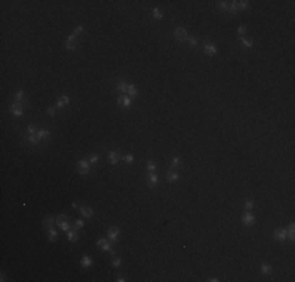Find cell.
I'll return each mask as SVG.
<instances>
[{"instance_id":"obj_23","label":"cell","mask_w":295,"mask_h":282,"mask_svg":"<svg viewBox=\"0 0 295 282\" xmlns=\"http://www.w3.org/2000/svg\"><path fill=\"white\" fill-rule=\"evenodd\" d=\"M127 94H129V97H137L138 96V86L137 85H129Z\"/></svg>"},{"instance_id":"obj_39","label":"cell","mask_w":295,"mask_h":282,"mask_svg":"<svg viewBox=\"0 0 295 282\" xmlns=\"http://www.w3.org/2000/svg\"><path fill=\"white\" fill-rule=\"evenodd\" d=\"M88 162H90L91 165H96V163L99 162V155H97V154H91L90 159H88Z\"/></svg>"},{"instance_id":"obj_30","label":"cell","mask_w":295,"mask_h":282,"mask_svg":"<svg viewBox=\"0 0 295 282\" xmlns=\"http://www.w3.org/2000/svg\"><path fill=\"white\" fill-rule=\"evenodd\" d=\"M237 8H239V11H246L250 8V3L246 0H240V2H237Z\"/></svg>"},{"instance_id":"obj_44","label":"cell","mask_w":295,"mask_h":282,"mask_svg":"<svg viewBox=\"0 0 295 282\" xmlns=\"http://www.w3.org/2000/svg\"><path fill=\"white\" fill-rule=\"evenodd\" d=\"M83 226H85L83 219H77V221H75V229H82Z\"/></svg>"},{"instance_id":"obj_27","label":"cell","mask_w":295,"mask_h":282,"mask_svg":"<svg viewBox=\"0 0 295 282\" xmlns=\"http://www.w3.org/2000/svg\"><path fill=\"white\" fill-rule=\"evenodd\" d=\"M66 234H68V240H69V241H77V240H79V234H77L75 229H72V230L69 229Z\"/></svg>"},{"instance_id":"obj_21","label":"cell","mask_w":295,"mask_h":282,"mask_svg":"<svg viewBox=\"0 0 295 282\" xmlns=\"http://www.w3.org/2000/svg\"><path fill=\"white\" fill-rule=\"evenodd\" d=\"M80 263H82V266H83L85 269H88V268L93 265V259H91L90 255H83L82 260H80Z\"/></svg>"},{"instance_id":"obj_13","label":"cell","mask_w":295,"mask_h":282,"mask_svg":"<svg viewBox=\"0 0 295 282\" xmlns=\"http://www.w3.org/2000/svg\"><path fill=\"white\" fill-rule=\"evenodd\" d=\"M242 223H243L245 226H253V224L256 223V216H254L251 212H245L243 216H242Z\"/></svg>"},{"instance_id":"obj_5","label":"cell","mask_w":295,"mask_h":282,"mask_svg":"<svg viewBox=\"0 0 295 282\" xmlns=\"http://www.w3.org/2000/svg\"><path fill=\"white\" fill-rule=\"evenodd\" d=\"M174 38H176V41H178V43H184V41H187V39H189V33H187V30H185V28L178 27V28L174 30Z\"/></svg>"},{"instance_id":"obj_9","label":"cell","mask_w":295,"mask_h":282,"mask_svg":"<svg viewBox=\"0 0 295 282\" xmlns=\"http://www.w3.org/2000/svg\"><path fill=\"white\" fill-rule=\"evenodd\" d=\"M119 234H121V230L116 227V226H111V227H108V232H107V235H108V240L111 241V243H116V240L119 238Z\"/></svg>"},{"instance_id":"obj_37","label":"cell","mask_w":295,"mask_h":282,"mask_svg":"<svg viewBox=\"0 0 295 282\" xmlns=\"http://www.w3.org/2000/svg\"><path fill=\"white\" fill-rule=\"evenodd\" d=\"M181 162H182V160H181V157H178V155H176V157H173V159H171V166H173V168H178V166H181Z\"/></svg>"},{"instance_id":"obj_14","label":"cell","mask_w":295,"mask_h":282,"mask_svg":"<svg viewBox=\"0 0 295 282\" xmlns=\"http://www.w3.org/2000/svg\"><path fill=\"white\" fill-rule=\"evenodd\" d=\"M159 182H160V177L156 173H148V187L154 188L156 185H159Z\"/></svg>"},{"instance_id":"obj_4","label":"cell","mask_w":295,"mask_h":282,"mask_svg":"<svg viewBox=\"0 0 295 282\" xmlns=\"http://www.w3.org/2000/svg\"><path fill=\"white\" fill-rule=\"evenodd\" d=\"M57 224H58L60 230H63V232H68V230L71 229V224H69L66 215H60V216L57 218Z\"/></svg>"},{"instance_id":"obj_40","label":"cell","mask_w":295,"mask_h":282,"mask_svg":"<svg viewBox=\"0 0 295 282\" xmlns=\"http://www.w3.org/2000/svg\"><path fill=\"white\" fill-rule=\"evenodd\" d=\"M122 160H124L126 163H132V162H133V155H132V154H126V155H122Z\"/></svg>"},{"instance_id":"obj_36","label":"cell","mask_w":295,"mask_h":282,"mask_svg":"<svg viewBox=\"0 0 295 282\" xmlns=\"http://www.w3.org/2000/svg\"><path fill=\"white\" fill-rule=\"evenodd\" d=\"M36 130H38V127H36L35 124H28V127H27V135H36Z\"/></svg>"},{"instance_id":"obj_17","label":"cell","mask_w":295,"mask_h":282,"mask_svg":"<svg viewBox=\"0 0 295 282\" xmlns=\"http://www.w3.org/2000/svg\"><path fill=\"white\" fill-rule=\"evenodd\" d=\"M50 136V132L47 130V128H38L36 130V138H38V141H44V139H47Z\"/></svg>"},{"instance_id":"obj_34","label":"cell","mask_w":295,"mask_h":282,"mask_svg":"<svg viewBox=\"0 0 295 282\" xmlns=\"http://www.w3.org/2000/svg\"><path fill=\"white\" fill-rule=\"evenodd\" d=\"M187 43L190 44V47H198V44H199V41H198V38H195V36H189V39H187Z\"/></svg>"},{"instance_id":"obj_2","label":"cell","mask_w":295,"mask_h":282,"mask_svg":"<svg viewBox=\"0 0 295 282\" xmlns=\"http://www.w3.org/2000/svg\"><path fill=\"white\" fill-rule=\"evenodd\" d=\"M203 52H204L206 57H215L217 52H218V49H217V46H215L212 41H207V43H204V46H203Z\"/></svg>"},{"instance_id":"obj_15","label":"cell","mask_w":295,"mask_h":282,"mask_svg":"<svg viewBox=\"0 0 295 282\" xmlns=\"http://www.w3.org/2000/svg\"><path fill=\"white\" fill-rule=\"evenodd\" d=\"M79 210H80V215H82V216H85V218H88V219H91V218H93V215H94L93 209H91V207H86V205L79 207Z\"/></svg>"},{"instance_id":"obj_7","label":"cell","mask_w":295,"mask_h":282,"mask_svg":"<svg viewBox=\"0 0 295 282\" xmlns=\"http://www.w3.org/2000/svg\"><path fill=\"white\" fill-rule=\"evenodd\" d=\"M273 238H276L278 241H286L287 240V229L286 227H279L273 230Z\"/></svg>"},{"instance_id":"obj_41","label":"cell","mask_w":295,"mask_h":282,"mask_svg":"<svg viewBox=\"0 0 295 282\" xmlns=\"http://www.w3.org/2000/svg\"><path fill=\"white\" fill-rule=\"evenodd\" d=\"M122 263V260L119 259V257H115L113 259V262H111V266H115V268H119V265Z\"/></svg>"},{"instance_id":"obj_1","label":"cell","mask_w":295,"mask_h":282,"mask_svg":"<svg viewBox=\"0 0 295 282\" xmlns=\"http://www.w3.org/2000/svg\"><path fill=\"white\" fill-rule=\"evenodd\" d=\"M91 163L86 160V159H80L79 162H77V169H79V173L82 174V176H88L90 174V171H91V166H90Z\"/></svg>"},{"instance_id":"obj_28","label":"cell","mask_w":295,"mask_h":282,"mask_svg":"<svg viewBox=\"0 0 295 282\" xmlns=\"http://www.w3.org/2000/svg\"><path fill=\"white\" fill-rule=\"evenodd\" d=\"M146 169H148V173H156V169H157V163H156L154 160H148V163H146Z\"/></svg>"},{"instance_id":"obj_16","label":"cell","mask_w":295,"mask_h":282,"mask_svg":"<svg viewBox=\"0 0 295 282\" xmlns=\"http://www.w3.org/2000/svg\"><path fill=\"white\" fill-rule=\"evenodd\" d=\"M13 99H14V102H18V103H25V91H24V89H18V91L14 93Z\"/></svg>"},{"instance_id":"obj_32","label":"cell","mask_w":295,"mask_h":282,"mask_svg":"<svg viewBox=\"0 0 295 282\" xmlns=\"http://www.w3.org/2000/svg\"><path fill=\"white\" fill-rule=\"evenodd\" d=\"M243 207H245V212H251L253 207H254V201H253V199H246V201L243 202Z\"/></svg>"},{"instance_id":"obj_11","label":"cell","mask_w":295,"mask_h":282,"mask_svg":"<svg viewBox=\"0 0 295 282\" xmlns=\"http://www.w3.org/2000/svg\"><path fill=\"white\" fill-rule=\"evenodd\" d=\"M71 103V99H69V96H66V94H63V96H60L58 99H57V108L58 110H63L65 107H68Z\"/></svg>"},{"instance_id":"obj_33","label":"cell","mask_w":295,"mask_h":282,"mask_svg":"<svg viewBox=\"0 0 295 282\" xmlns=\"http://www.w3.org/2000/svg\"><path fill=\"white\" fill-rule=\"evenodd\" d=\"M27 143H28V144H32V146H35V144H38V143H39V141H38L36 135H27Z\"/></svg>"},{"instance_id":"obj_35","label":"cell","mask_w":295,"mask_h":282,"mask_svg":"<svg viewBox=\"0 0 295 282\" xmlns=\"http://www.w3.org/2000/svg\"><path fill=\"white\" fill-rule=\"evenodd\" d=\"M83 32H85V27H83V25H77V27L74 28V32H72V35H74V36L77 38V36H79V35H82Z\"/></svg>"},{"instance_id":"obj_46","label":"cell","mask_w":295,"mask_h":282,"mask_svg":"<svg viewBox=\"0 0 295 282\" xmlns=\"http://www.w3.org/2000/svg\"><path fill=\"white\" fill-rule=\"evenodd\" d=\"M207 280H209V282H218V277H209Z\"/></svg>"},{"instance_id":"obj_19","label":"cell","mask_w":295,"mask_h":282,"mask_svg":"<svg viewBox=\"0 0 295 282\" xmlns=\"http://www.w3.org/2000/svg\"><path fill=\"white\" fill-rule=\"evenodd\" d=\"M127 88H129V83H126L124 80H119V82H118V85H116V91H119L121 94L127 93Z\"/></svg>"},{"instance_id":"obj_26","label":"cell","mask_w":295,"mask_h":282,"mask_svg":"<svg viewBox=\"0 0 295 282\" xmlns=\"http://www.w3.org/2000/svg\"><path fill=\"white\" fill-rule=\"evenodd\" d=\"M287 238L289 240H295V226H293V223H290L289 224V227H287Z\"/></svg>"},{"instance_id":"obj_42","label":"cell","mask_w":295,"mask_h":282,"mask_svg":"<svg viewBox=\"0 0 295 282\" xmlns=\"http://www.w3.org/2000/svg\"><path fill=\"white\" fill-rule=\"evenodd\" d=\"M237 33H239L240 36H243V35L246 33V25H239V28H237Z\"/></svg>"},{"instance_id":"obj_31","label":"cell","mask_w":295,"mask_h":282,"mask_svg":"<svg viewBox=\"0 0 295 282\" xmlns=\"http://www.w3.org/2000/svg\"><path fill=\"white\" fill-rule=\"evenodd\" d=\"M228 11H229V14H237V13H239V8H237V2H229Z\"/></svg>"},{"instance_id":"obj_22","label":"cell","mask_w":295,"mask_h":282,"mask_svg":"<svg viewBox=\"0 0 295 282\" xmlns=\"http://www.w3.org/2000/svg\"><path fill=\"white\" fill-rule=\"evenodd\" d=\"M153 18L156 19V21H162L163 19V11L160 10V8H153Z\"/></svg>"},{"instance_id":"obj_20","label":"cell","mask_w":295,"mask_h":282,"mask_svg":"<svg viewBox=\"0 0 295 282\" xmlns=\"http://www.w3.org/2000/svg\"><path fill=\"white\" fill-rule=\"evenodd\" d=\"M167 180H168L170 184L178 182V180H179V174H178L176 171H168V173H167Z\"/></svg>"},{"instance_id":"obj_10","label":"cell","mask_w":295,"mask_h":282,"mask_svg":"<svg viewBox=\"0 0 295 282\" xmlns=\"http://www.w3.org/2000/svg\"><path fill=\"white\" fill-rule=\"evenodd\" d=\"M65 47H66V50H69V52L75 50V47H77V38H75L74 35H69V36L66 38Z\"/></svg>"},{"instance_id":"obj_45","label":"cell","mask_w":295,"mask_h":282,"mask_svg":"<svg viewBox=\"0 0 295 282\" xmlns=\"http://www.w3.org/2000/svg\"><path fill=\"white\" fill-rule=\"evenodd\" d=\"M116 280H118V282H126V280H127V279H126V277H124V276H122V274H119V276H118V279H116Z\"/></svg>"},{"instance_id":"obj_6","label":"cell","mask_w":295,"mask_h":282,"mask_svg":"<svg viewBox=\"0 0 295 282\" xmlns=\"http://www.w3.org/2000/svg\"><path fill=\"white\" fill-rule=\"evenodd\" d=\"M10 111H11V114H13V116L19 118V116H22V114H24L25 108L22 107V103H18V102H14V103H11V107H10Z\"/></svg>"},{"instance_id":"obj_38","label":"cell","mask_w":295,"mask_h":282,"mask_svg":"<svg viewBox=\"0 0 295 282\" xmlns=\"http://www.w3.org/2000/svg\"><path fill=\"white\" fill-rule=\"evenodd\" d=\"M217 5H218V8H220L221 11H228L229 2H217Z\"/></svg>"},{"instance_id":"obj_29","label":"cell","mask_w":295,"mask_h":282,"mask_svg":"<svg viewBox=\"0 0 295 282\" xmlns=\"http://www.w3.org/2000/svg\"><path fill=\"white\" fill-rule=\"evenodd\" d=\"M47 234H49V241H55V240H57V237H58V230H57L55 227L47 229Z\"/></svg>"},{"instance_id":"obj_12","label":"cell","mask_w":295,"mask_h":282,"mask_svg":"<svg viewBox=\"0 0 295 282\" xmlns=\"http://www.w3.org/2000/svg\"><path fill=\"white\" fill-rule=\"evenodd\" d=\"M121 159H122V154L119 151H110L108 152V160H110L111 165H118Z\"/></svg>"},{"instance_id":"obj_25","label":"cell","mask_w":295,"mask_h":282,"mask_svg":"<svg viewBox=\"0 0 295 282\" xmlns=\"http://www.w3.org/2000/svg\"><path fill=\"white\" fill-rule=\"evenodd\" d=\"M240 43H242L243 47H248V49L253 47V44H254L253 39H251V38H246V36H240Z\"/></svg>"},{"instance_id":"obj_8","label":"cell","mask_w":295,"mask_h":282,"mask_svg":"<svg viewBox=\"0 0 295 282\" xmlns=\"http://www.w3.org/2000/svg\"><path fill=\"white\" fill-rule=\"evenodd\" d=\"M118 105H119L121 108H130V107H132V97H129V96H126V94H121V96L118 97Z\"/></svg>"},{"instance_id":"obj_18","label":"cell","mask_w":295,"mask_h":282,"mask_svg":"<svg viewBox=\"0 0 295 282\" xmlns=\"http://www.w3.org/2000/svg\"><path fill=\"white\" fill-rule=\"evenodd\" d=\"M261 273H262L264 276H270V274L273 273V266H272L270 263L264 262V263H261Z\"/></svg>"},{"instance_id":"obj_24","label":"cell","mask_w":295,"mask_h":282,"mask_svg":"<svg viewBox=\"0 0 295 282\" xmlns=\"http://www.w3.org/2000/svg\"><path fill=\"white\" fill-rule=\"evenodd\" d=\"M55 223H57V221H55L52 216H47V218H44V221H43V224H44L46 229H52V227L55 226Z\"/></svg>"},{"instance_id":"obj_43","label":"cell","mask_w":295,"mask_h":282,"mask_svg":"<svg viewBox=\"0 0 295 282\" xmlns=\"http://www.w3.org/2000/svg\"><path fill=\"white\" fill-rule=\"evenodd\" d=\"M46 111H47V114L55 116V111H57V110H55V107H47V110H46Z\"/></svg>"},{"instance_id":"obj_3","label":"cell","mask_w":295,"mask_h":282,"mask_svg":"<svg viewBox=\"0 0 295 282\" xmlns=\"http://www.w3.org/2000/svg\"><path fill=\"white\" fill-rule=\"evenodd\" d=\"M96 246H101L102 251H105V252L115 254V249H113V246H111V241L107 240V238H99V240H96Z\"/></svg>"}]
</instances>
